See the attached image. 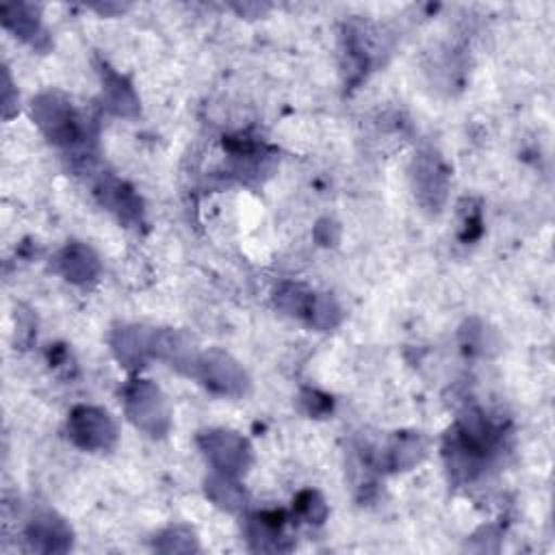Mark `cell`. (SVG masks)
<instances>
[{"mask_svg":"<svg viewBox=\"0 0 555 555\" xmlns=\"http://www.w3.org/2000/svg\"><path fill=\"white\" fill-rule=\"evenodd\" d=\"M33 119L46 139L65 150H85L89 143V121L61 91H43L33 100Z\"/></svg>","mask_w":555,"mask_h":555,"instance_id":"obj_2","label":"cell"},{"mask_svg":"<svg viewBox=\"0 0 555 555\" xmlns=\"http://www.w3.org/2000/svg\"><path fill=\"white\" fill-rule=\"evenodd\" d=\"M293 512L306 522L321 525L327 518V503L317 490H301L293 501Z\"/></svg>","mask_w":555,"mask_h":555,"instance_id":"obj_20","label":"cell"},{"mask_svg":"<svg viewBox=\"0 0 555 555\" xmlns=\"http://www.w3.org/2000/svg\"><path fill=\"white\" fill-rule=\"evenodd\" d=\"M154 548L158 553H167V555L169 553H195V551H199V542L191 527L176 525L156 535Z\"/></svg>","mask_w":555,"mask_h":555,"instance_id":"obj_18","label":"cell"},{"mask_svg":"<svg viewBox=\"0 0 555 555\" xmlns=\"http://www.w3.org/2000/svg\"><path fill=\"white\" fill-rule=\"evenodd\" d=\"M319 291H312L304 284L297 282H284L278 291H275V306L288 314V317H297L301 321L308 323L314 299H317Z\"/></svg>","mask_w":555,"mask_h":555,"instance_id":"obj_17","label":"cell"},{"mask_svg":"<svg viewBox=\"0 0 555 555\" xmlns=\"http://www.w3.org/2000/svg\"><path fill=\"white\" fill-rule=\"evenodd\" d=\"M425 453H427V444L423 436L414 431H401L388 444L384 466L390 470H408L416 466L425 457Z\"/></svg>","mask_w":555,"mask_h":555,"instance_id":"obj_15","label":"cell"},{"mask_svg":"<svg viewBox=\"0 0 555 555\" xmlns=\"http://www.w3.org/2000/svg\"><path fill=\"white\" fill-rule=\"evenodd\" d=\"M503 429L481 410H468L449 431L444 447L447 464L457 481L475 479L499 449Z\"/></svg>","mask_w":555,"mask_h":555,"instance_id":"obj_1","label":"cell"},{"mask_svg":"<svg viewBox=\"0 0 555 555\" xmlns=\"http://www.w3.org/2000/svg\"><path fill=\"white\" fill-rule=\"evenodd\" d=\"M204 492L217 507H221L225 512H238L247 503V494H245L243 486L236 481V477L219 473V470H212L204 479Z\"/></svg>","mask_w":555,"mask_h":555,"instance_id":"obj_16","label":"cell"},{"mask_svg":"<svg viewBox=\"0 0 555 555\" xmlns=\"http://www.w3.org/2000/svg\"><path fill=\"white\" fill-rule=\"evenodd\" d=\"M95 195L104 208H108L126 225L143 223V204L139 195L117 178H102L95 186Z\"/></svg>","mask_w":555,"mask_h":555,"instance_id":"obj_11","label":"cell"},{"mask_svg":"<svg viewBox=\"0 0 555 555\" xmlns=\"http://www.w3.org/2000/svg\"><path fill=\"white\" fill-rule=\"evenodd\" d=\"M286 516L282 512H260L247 520V540L254 551H288V538L284 535Z\"/></svg>","mask_w":555,"mask_h":555,"instance_id":"obj_13","label":"cell"},{"mask_svg":"<svg viewBox=\"0 0 555 555\" xmlns=\"http://www.w3.org/2000/svg\"><path fill=\"white\" fill-rule=\"evenodd\" d=\"M17 102V95H13V82H11V76H9V69L2 67V111H4V117L9 119L13 115V104Z\"/></svg>","mask_w":555,"mask_h":555,"instance_id":"obj_22","label":"cell"},{"mask_svg":"<svg viewBox=\"0 0 555 555\" xmlns=\"http://www.w3.org/2000/svg\"><path fill=\"white\" fill-rule=\"evenodd\" d=\"M154 327L119 325L111 334V349L121 366L128 371L141 369L152 358Z\"/></svg>","mask_w":555,"mask_h":555,"instance_id":"obj_9","label":"cell"},{"mask_svg":"<svg viewBox=\"0 0 555 555\" xmlns=\"http://www.w3.org/2000/svg\"><path fill=\"white\" fill-rule=\"evenodd\" d=\"M299 399H301V405L306 408V412L312 416H323V414L332 412V399L319 390L308 388L301 392Z\"/></svg>","mask_w":555,"mask_h":555,"instance_id":"obj_21","label":"cell"},{"mask_svg":"<svg viewBox=\"0 0 555 555\" xmlns=\"http://www.w3.org/2000/svg\"><path fill=\"white\" fill-rule=\"evenodd\" d=\"M340 317H343V312H340V306L336 304V299L327 293H317L308 325L314 327V330L327 332V330H334L340 323Z\"/></svg>","mask_w":555,"mask_h":555,"instance_id":"obj_19","label":"cell"},{"mask_svg":"<svg viewBox=\"0 0 555 555\" xmlns=\"http://www.w3.org/2000/svg\"><path fill=\"white\" fill-rule=\"evenodd\" d=\"M26 542L37 553H67L74 542V533L56 512L39 509L26 525Z\"/></svg>","mask_w":555,"mask_h":555,"instance_id":"obj_8","label":"cell"},{"mask_svg":"<svg viewBox=\"0 0 555 555\" xmlns=\"http://www.w3.org/2000/svg\"><path fill=\"white\" fill-rule=\"evenodd\" d=\"M100 76H102L104 106L111 113L121 115V117L139 115V98H137L132 85L106 63H100Z\"/></svg>","mask_w":555,"mask_h":555,"instance_id":"obj_14","label":"cell"},{"mask_svg":"<svg viewBox=\"0 0 555 555\" xmlns=\"http://www.w3.org/2000/svg\"><path fill=\"white\" fill-rule=\"evenodd\" d=\"M412 189L416 202L425 210L438 212L444 206L449 191V169L436 150H423L412 160Z\"/></svg>","mask_w":555,"mask_h":555,"instance_id":"obj_6","label":"cell"},{"mask_svg":"<svg viewBox=\"0 0 555 555\" xmlns=\"http://www.w3.org/2000/svg\"><path fill=\"white\" fill-rule=\"evenodd\" d=\"M0 15H2V26L9 28L17 39L26 41L37 50H46L50 46V39L41 26V15L37 4L4 2L0 7Z\"/></svg>","mask_w":555,"mask_h":555,"instance_id":"obj_10","label":"cell"},{"mask_svg":"<svg viewBox=\"0 0 555 555\" xmlns=\"http://www.w3.org/2000/svg\"><path fill=\"white\" fill-rule=\"evenodd\" d=\"M191 377L199 379L206 388L223 397H243L249 390L245 369L221 349L202 351Z\"/></svg>","mask_w":555,"mask_h":555,"instance_id":"obj_4","label":"cell"},{"mask_svg":"<svg viewBox=\"0 0 555 555\" xmlns=\"http://www.w3.org/2000/svg\"><path fill=\"white\" fill-rule=\"evenodd\" d=\"M197 444L212 470L241 477L251 464L249 442L232 429H208L197 436Z\"/></svg>","mask_w":555,"mask_h":555,"instance_id":"obj_5","label":"cell"},{"mask_svg":"<svg viewBox=\"0 0 555 555\" xmlns=\"http://www.w3.org/2000/svg\"><path fill=\"white\" fill-rule=\"evenodd\" d=\"M59 273L78 286L91 284L100 273V260L91 247L85 243H67L56 256Z\"/></svg>","mask_w":555,"mask_h":555,"instance_id":"obj_12","label":"cell"},{"mask_svg":"<svg viewBox=\"0 0 555 555\" xmlns=\"http://www.w3.org/2000/svg\"><path fill=\"white\" fill-rule=\"evenodd\" d=\"M128 421L150 438H163L171 427V410L163 390L150 379H132L124 388Z\"/></svg>","mask_w":555,"mask_h":555,"instance_id":"obj_3","label":"cell"},{"mask_svg":"<svg viewBox=\"0 0 555 555\" xmlns=\"http://www.w3.org/2000/svg\"><path fill=\"white\" fill-rule=\"evenodd\" d=\"M67 434L85 451H108L117 440V425L106 410L78 405L67 418Z\"/></svg>","mask_w":555,"mask_h":555,"instance_id":"obj_7","label":"cell"}]
</instances>
